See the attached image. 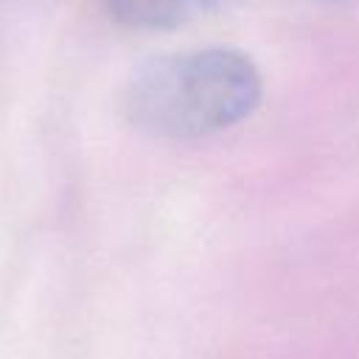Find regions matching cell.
Masks as SVG:
<instances>
[{"mask_svg":"<svg viewBox=\"0 0 359 359\" xmlns=\"http://www.w3.org/2000/svg\"><path fill=\"white\" fill-rule=\"evenodd\" d=\"M107 8L126 25L165 31L222 8L227 0H104Z\"/></svg>","mask_w":359,"mask_h":359,"instance_id":"cell-2","label":"cell"},{"mask_svg":"<svg viewBox=\"0 0 359 359\" xmlns=\"http://www.w3.org/2000/svg\"><path fill=\"white\" fill-rule=\"evenodd\" d=\"M258 65L236 48L151 56L123 87V112L154 137H202L244 121L261 101Z\"/></svg>","mask_w":359,"mask_h":359,"instance_id":"cell-1","label":"cell"}]
</instances>
